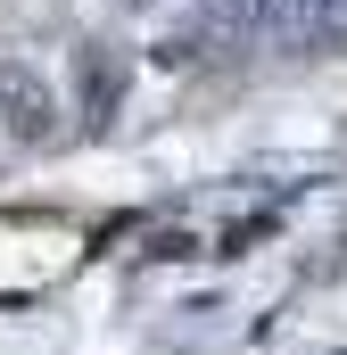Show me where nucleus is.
Returning a JSON list of instances; mask_svg holds the SVG:
<instances>
[{
	"instance_id": "1",
	"label": "nucleus",
	"mask_w": 347,
	"mask_h": 355,
	"mask_svg": "<svg viewBox=\"0 0 347 355\" xmlns=\"http://www.w3.org/2000/svg\"><path fill=\"white\" fill-rule=\"evenodd\" d=\"M0 132L25 141V149L58 132V99H50V83L33 67H0Z\"/></svg>"
},
{
	"instance_id": "2",
	"label": "nucleus",
	"mask_w": 347,
	"mask_h": 355,
	"mask_svg": "<svg viewBox=\"0 0 347 355\" xmlns=\"http://www.w3.org/2000/svg\"><path fill=\"white\" fill-rule=\"evenodd\" d=\"M75 83H83V116H91V124H108V116H116V99H124V67H116V50H99V42H91L83 58H75Z\"/></svg>"
}]
</instances>
